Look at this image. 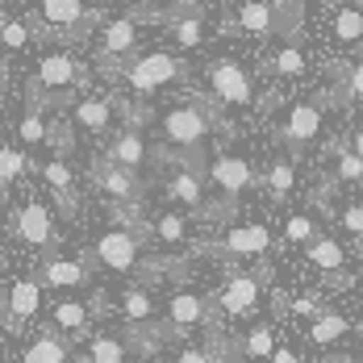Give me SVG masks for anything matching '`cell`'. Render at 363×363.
Returning a JSON list of instances; mask_svg holds the SVG:
<instances>
[{"label": "cell", "instance_id": "1", "mask_svg": "<svg viewBox=\"0 0 363 363\" xmlns=\"http://www.w3.org/2000/svg\"><path fill=\"white\" fill-rule=\"evenodd\" d=\"M230 134L225 117L213 101H184V105H172V109L159 117V138H163V150L159 159H172V163H184V167H201L205 172V146L213 134Z\"/></svg>", "mask_w": 363, "mask_h": 363}, {"label": "cell", "instance_id": "2", "mask_svg": "<svg viewBox=\"0 0 363 363\" xmlns=\"http://www.w3.org/2000/svg\"><path fill=\"white\" fill-rule=\"evenodd\" d=\"M88 259H92V267H105L113 276H138V272H143L146 280L163 276L159 263H146V225L143 230H134V225H109V230H101L92 238V247H88Z\"/></svg>", "mask_w": 363, "mask_h": 363}, {"label": "cell", "instance_id": "3", "mask_svg": "<svg viewBox=\"0 0 363 363\" xmlns=\"http://www.w3.org/2000/svg\"><path fill=\"white\" fill-rule=\"evenodd\" d=\"M267 276H272L267 263H259L255 272H230L218 289L209 292L218 322L221 318H230V322H255L259 309H263V296H267Z\"/></svg>", "mask_w": 363, "mask_h": 363}, {"label": "cell", "instance_id": "4", "mask_svg": "<svg viewBox=\"0 0 363 363\" xmlns=\"http://www.w3.org/2000/svg\"><path fill=\"white\" fill-rule=\"evenodd\" d=\"M272 247H276V234H272L267 221H230L213 242H201L196 251L234 259V263H267Z\"/></svg>", "mask_w": 363, "mask_h": 363}, {"label": "cell", "instance_id": "5", "mask_svg": "<svg viewBox=\"0 0 363 363\" xmlns=\"http://www.w3.org/2000/svg\"><path fill=\"white\" fill-rule=\"evenodd\" d=\"M117 72H121V79L130 84L134 96H155V92L180 84L184 75H188V67H184L180 55H172V50H146V55L125 59Z\"/></svg>", "mask_w": 363, "mask_h": 363}, {"label": "cell", "instance_id": "6", "mask_svg": "<svg viewBox=\"0 0 363 363\" xmlns=\"http://www.w3.org/2000/svg\"><path fill=\"white\" fill-rule=\"evenodd\" d=\"M330 105H334V101H330V92H318V96L296 101V105H289V109H284L276 138H280V146L289 150V159L305 155L309 146L322 138V125H326V109H330Z\"/></svg>", "mask_w": 363, "mask_h": 363}, {"label": "cell", "instance_id": "7", "mask_svg": "<svg viewBox=\"0 0 363 363\" xmlns=\"http://www.w3.org/2000/svg\"><path fill=\"white\" fill-rule=\"evenodd\" d=\"M163 326L172 338H188L196 330H218V313H213V301L205 292L188 289V284H176L163 301Z\"/></svg>", "mask_w": 363, "mask_h": 363}, {"label": "cell", "instance_id": "8", "mask_svg": "<svg viewBox=\"0 0 363 363\" xmlns=\"http://www.w3.org/2000/svg\"><path fill=\"white\" fill-rule=\"evenodd\" d=\"M84 84H88V67H84V63H75L67 50L42 55L38 75L30 79V88L42 96V105H67V101H72V92H75V88H84Z\"/></svg>", "mask_w": 363, "mask_h": 363}, {"label": "cell", "instance_id": "9", "mask_svg": "<svg viewBox=\"0 0 363 363\" xmlns=\"http://www.w3.org/2000/svg\"><path fill=\"white\" fill-rule=\"evenodd\" d=\"M38 280L55 296H84V289H92V259L72 251H50L38 263Z\"/></svg>", "mask_w": 363, "mask_h": 363}, {"label": "cell", "instance_id": "10", "mask_svg": "<svg viewBox=\"0 0 363 363\" xmlns=\"http://www.w3.org/2000/svg\"><path fill=\"white\" fill-rule=\"evenodd\" d=\"M13 234L26 251H38V255H50L59 251V225H55V209L46 201H21L17 213H13Z\"/></svg>", "mask_w": 363, "mask_h": 363}, {"label": "cell", "instance_id": "11", "mask_svg": "<svg viewBox=\"0 0 363 363\" xmlns=\"http://www.w3.org/2000/svg\"><path fill=\"white\" fill-rule=\"evenodd\" d=\"M205 180L213 184V192H218L221 201L238 205L255 184H259V176H255V167H251V159H247V155L218 150V155H209V163H205Z\"/></svg>", "mask_w": 363, "mask_h": 363}, {"label": "cell", "instance_id": "12", "mask_svg": "<svg viewBox=\"0 0 363 363\" xmlns=\"http://www.w3.org/2000/svg\"><path fill=\"white\" fill-rule=\"evenodd\" d=\"M205 79H209V96H213L218 109H251L255 105V79L238 59H218V63H209Z\"/></svg>", "mask_w": 363, "mask_h": 363}, {"label": "cell", "instance_id": "13", "mask_svg": "<svg viewBox=\"0 0 363 363\" xmlns=\"http://www.w3.org/2000/svg\"><path fill=\"white\" fill-rule=\"evenodd\" d=\"M46 330H55L67 342H84L96 334V305L84 296H55L46 305Z\"/></svg>", "mask_w": 363, "mask_h": 363}, {"label": "cell", "instance_id": "14", "mask_svg": "<svg viewBox=\"0 0 363 363\" xmlns=\"http://www.w3.org/2000/svg\"><path fill=\"white\" fill-rule=\"evenodd\" d=\"M42 313V280L34 276H17L0 289V322L9 330L34 326V318Z\"/></svg>", "mask_w": 363, "mask_h": 363}, {"label": "cell", "instance_id": "15", "mask_svg": "<svg viewBox=\"0 0 363 363\" xmlns=\"http://www.w3.org/2000/svg\"><path fill=\"white\" fill-rule=\"evenodd\" d=\"M38 21H42L38 34L59 30L63 38H84L101 21V9H88L84 0H38Z\"/></svg>", "mask_w": 363, "mask_h": 363}, {"label": "cell", "instance_id": "16", "mask_svg": "<svg viewBox=\"0 0 363 363\" xmlns=\"http://www.w3.org/2000/svg\"><path fill=\"white\" fill-rule=\"evenodd\" d=\"M92 184L109 196V205H117V209H143V196H146V184L138 172H125V167H117V163H109L105 155L92 163Z\"/></svg>", "mask_w": 363, "mask_h": 363}, {"label": "cell", "instance_id": "17", "mask_svg": "<svg viewBox=\"0 0 363 363\" xmlns=\"http://www.w3.org/2000/svg\"><path fill=\"white\" fill-rule=\"evenodd\" d=\"M146 238L159 247L163 259H180V255L196 251L201 242L192 238V218L180 213V209H163V213H155V218L146 221Z\"/></svg>", "mask_w": 363, "mask_h": 363}, {"label": "cell", "instance_id": "18", "mask_svg": "<svg viewBox=\"0 0 363 363\" xmlns=\"http://www.w3.org/2000/svg\"><path fill=\"white\" fill-rule=\"evenodd\" d=\"M209 180H205V172L201 167H184L176 163L172 172H167V180H163V192H167V201L172 205H180V213H188L192 221L205 218V209H209Z\"/></svg>", "mask_w": 363, "mask_h": 363}, {"label": "cell", "instance_id": "19", "mask_svg": "<svg viewBox=\"0 0 363 363\" xmlns=\"http://www.w3.org/2000/svg\"><path fill=\"white\" fill-rule=\"evenodd\" d=\"M113 313H117L121 330H143V326H159L163 322V309H159L150 284H143V280H130L125 289H117Z\"/></svg>", "mask_w": 363, "mask_h": 363}, {"label": "cell", "instance_id": "20", "mask_svg": "<svg viewBox=\"0 0 363 363\" xmlns=\"http://www.w3.org/2000/svg\"><path fill=\"white\" fill-rule=\"evenodd\" d=\"M17 146H21L26 155H42V150L55 146V125L46 121V105H42V96H38L34 88H30L26 109L17 117Z\"/></svg>", "mask_w": 363, "mask_h": 363}, {"label": "cell", "instance_id": "21", "mask_svg": "<svg viewBox=\"0 0 363 363\" xmlns=\"http://www.w3.org/2000/svg\"><path fill=\"white\" fill-rule=\"evenodd\" d=\"M167 34L180 50H196L205 42V9L196 0H176L167 9Z\"/></svg>", "mask_w": 363, "mask_h": 363}, {"label": "cell", "instance_id": "22", "mask_svg": "<svg viewBox=\"0 0 363 363\" xmlns=\"http://www.w3.org/2000/svg\"><path fill=\"white\" fill-rule=\"evenodd\" d=\"M105 159L117 163V167H125V172H138V176H143V167L150 163L146 134L138 130V125H121L109 143H105Z\"/></svg>", "mask_w": 363, "mask_h": 363}, {"label": "cell", "instance_id": "23", "mask_svg": "<svg viewBox=\"0 0 363 363\" xmlns=\"http://www.w3.org/2000/svg\"><path fill=\"white\" fill-rule=\"evenodd\" d=\"M38 176L50 188V196L59 201V209H63V213H75L79 192H75V172H72V163H67V155H59V150L46 155V159L38 163Z\"/></svg>", "mask_w": 363, "mask_h": 363}, {"label": "cell", "instance_id": "24", "mask_svg": "<svg viewBox=\"0 0 363 363\" xmlns=\"http://www.w3.org/2000/svg\"><path fill=\"white\" fill-rule=\"evenodd\" d=\"M134 50H138V21L130 13L105 21V30H101V59H105V67H117V63L134 59Z\"/></svg>", "mask_w": 363, "mask_h": 363}, {"label": "cell", "instance_id": "25", "mask_svg": "<svg viewBox=\"0 0 363 363\" xmlns=\"http://www.w3.org/2000/svg\"><path fill=\"white\" fill-rule=\"evenodd\" d=\"M113 117H117V101H109V96H79L72 105V125L79 134H92V138L109 134Z\"/></svg>", "mask_w": 363, "mask_h": 363}, {"label": "cell", "instance_id": "26", "mask_svg": "<svg viewBox=\"0 0 363 363\" xmlns=\"http://www.w3.org/2000/svg\"><path fill=\"white\" fill-rule=\"evenodd\" d=\"M276 347H280L276 322H267V318L247 322V330L238 334V355H242V363H267L272 355H276Z\"/></svg>", "mask_w": 363, "mask_h": 363}, {"label": "cell", "instance_id": "27", "mask_svg": "<svg viewBox=\"0 0 363 363\" xmlns=\"http://www.w3.org/2000/svg\"><path fill=\"white\" fill-rule=\"evenodd\" d=\"M330 101L351 109V105H363V50L355 63H334L330 67Z\"/></svg>", "mask_w": 363, "mask_h": 363}, {"label": "cell", "instance_id": "28", "mask_svg": "<svg viewBox=\"0 0 363 363\" xmlns=\"http://www.w3.org/2000/svg\"><path fill=\"white\" fill-rule=\"evenodd\" d=\"M305 255V263L313 267V272H322V276H347V247L338 242V238H330V234H318L309 247H301Z\"/></svg>", "mask_w": 363, "mask_h": 363}, {"label": "cell", "instance_id": "29", "mask_svg": "<svg viewBox=\"0 0 363 363\" xmlns=\"http://www.w3.org/2000/svg\"><path fill=\"white\" fill-rule=\"evenodd\" d=\"M130 338H125V330L117 334V330H96L92 338H88V351H84V363H130Z\"/></svg>", "mask_w": 363, "mask_h": 363}, {"label": "cell", "instance_id": "30", "mask_svg": "<svg viewBox=\"0 0 363 363\" xmlns=\"http://www.w3.org/2000/svg\"><path fill=\"white\" fill-rule=\"evenodd\" d=\"M330 38L347 50H363V4H338L330 21Z\"/></svg>", "mask_w": 363, "mask_h": 363}, {"label": "cell", "instance_id": "31", "mask_svg": "<svg viewBox=\"0 0 363 363\" xmlns=\"http://www.w3.org/2000/svg\"><path fill=\"white\" fill-rule=\"evenodd\" d=\"M347 334H351V322H347L338 309H318V313L309 318V342H313V347H322V351L338 347Z\"/></svg>", "mask_w": 363, "mask_h": 363}, {"label": "cell", "instance_id": "32", "mask_svg": "<svg viewBox=\"0 0 363 363\" xmlns=\"http://www.w3.org/2000/svg\"><path fill=\"white\" fill-rule=\"evenodd\" d=\"M21 363H72V342L59 338L55 330H38L26 347Z\"/></svg>", "mask_w": 363, "mask_h": 363}, {"label": "cell", "instance_id": "33", "mask_svg": "<svg viewBox=\"0 0 363 363\" xmlns=\"http://www.w3.org/2000/svg\"><path fill=\"white\" fill-rule=\"evenodd\" d=\"M272 17H276V30L272 34L280 42H301L305 30V0H272Z\"/></svg>", "mask_w": 363, "mask_h": 363}, {"label": "cell", "instance_id": "34", "mask_svg": "<svg viewBox=\"0 0 363 363\" xmlns=\"http://www.w3.org/2000/svg\"><path fill=\"white\" fill-rule=\"evenodd\" d=\"M263 188H267V196L276 201V205H284L292 196V188H296V167H292L289 155H276L272 163H267V172H263Z\"/></svg>", "mask_w": 363, "mask_h": 363}, {"label": "cell", "instance_id": "35", "mask_svg": "<svg viewBox=\"0 0 363 363\" xmlns=\"http://www.w3.org/2000/svg\"><path fill=\"white\" fill-rule=\"evenodd\" d=\"M234 26L242 34H255V38H272L276 30V17H272V0H247L234 17Z\"/></svg>", "mask_w": 363, "mask_h": 363}, {"label": "cell", "instance_id": "36", "mask_svg": "<svg viewBox=\"0 0 363 363\" xmlns=\"http://www.w3.org/2000/svg\"><path fill=\"white\" fill-rule=\"evenodd\" d=\"M30 172V155L17 143H0V201L13 192V184Z\"/></svg>", "mask_w": 363, "mask_h": 363}, {"label": "cell", "instance_id": "37", "mask_svg": "<svg viewBox=\"0 0 363 363\" xmlns=\"http://www.w3.org/2000/svg\"><path fill=\"white\" fill-rule=\"evenodd\" d=\"M267 72L280 75V79H301V75L309 72V59H305V46L301 42H284L276 55H272V63H267Z\"/></svg>", "mask_w": 363, "mask_h": 363}, {"label": "cell", "instance_id": "38", "mask_svg": "<svg viewBox=\"0 0 363 363\" xmlns=\"http://www.w3.org/2000/svg\"><path fill=\"white\" fill-rule=\"evenodd\" d=\"M318 234H322V230H318L313 213H289V221H284V242H289V247H309Z\"/></svg>", "mask_w": 363, "mask_h": 363}, {"label": "cell", "instance_id": "39", "mask_svg": "<svg viewBox=\"0 0 363 363\" xmlns=\"http://www.w3.org/2000/svg\"><path fill=\"white\" fill-rule=\"evenodd\" d=\"M334 221H338V230H342L347 238H355V242L363 247V201L338 205V209H334Z\"/></svg>", "mask_w": 363, "mask_h": 363}, {"label": "cell", "instance_id": "40", "mask_svg": "<svg viewBox=\"0 0 363 363\" xmlns=\"http://www.w3.org/2000/svg\"><path fill=\"white\" fill-rule=\"evenodd\" d=\"M0 46H9V50L34 46V26H26V21H17V17H4V21H0Z\"/></svg>", "mask_w": 363, "mask_h": 363}, {"label": "cell", "instance_id": "41", "mask_svg": "<svg viewBox=\"0 0 363 363\" xmlns=\"http://www.w3.org/2000/svg\"><path fill=\"white\" fill-rule=\"evenodd\" d=\"M172 363H218V359L209 355V347H205V342H184L180 351L172 355Z\"/></svg>", "mask_w": 363, "mask_h": 363}, {"label": "cell", "instance_id": "42", "mask_svg": "<svg viewBox=\"0 0 363 363\" xmlns=\"http://www.w3.org/2000/svg\"><path fill=\"white\" fill-rule=\"evenodd\" d=\"M267 363H305V355H301L296 347H289V342H280V347H276V355H272Z\"/></svg>", "mask_w": 363, "mask_h": 363}, {"label": "cell", "instance_id": "43", "mask_svg": "<svg viewBox=\"0 0 363 363\" xmlns=\"http://www.w3.org/2000/svg\"><path fill=\"white\" fill-rule=\"evenodd\" d=\"M347 146H351V150H355V155L363 159V125H355V130H351V138H347Z\"/></svg>", "mask_w": 363, "mask_h": 363}, {"label": "cell", "instance_id": "44", "mask_svg": "<svg viewBox=\"0 0 363 363\" xmlns=\"http://www.w3.org/2000/svg\"><path fill=\"white\" fill-rule=\"evenodd\" d=\"M0 238H4V221H0Z\"/></svg>", "mask_w": 363, "mask_h": 363}, {"label": "cell", "instance_id": "45", "mask_svg": "<svg viewBox=\"0 0 363 363\" xmlns=\"http://www.w3.org/2000/svg\"><path fill=\"white\" fill-rule=\"evenodd\" d=\"M146 4H155V0H146Z\"/></svg>", "mask_w": 363, "mask_h": 363}]
</instances>
